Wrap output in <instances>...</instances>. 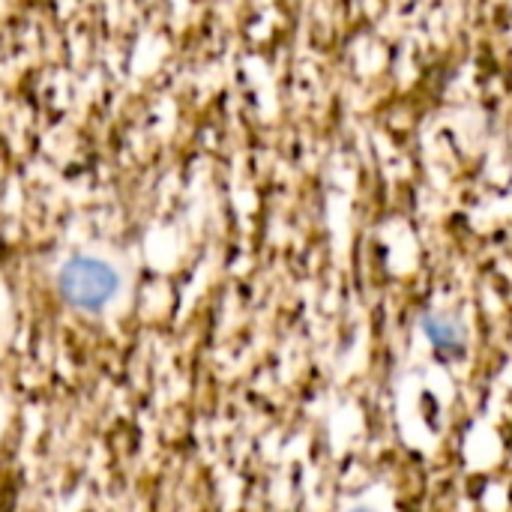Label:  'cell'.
<instances>
[{
  "instance_id": "3",
  "label": "cell",
  "mask_w": 512,
  "mask_h": 512,
  "mask_svg": "<svg viewBox=\"0 0 512 512\" xmlns=\"http://www.w3.org/2000/svg\"><path fill=\"white\" fill-rule=\"evenodd\" d=\"M354 512H372V510H354Z\"/></svg>"
},
{
  "instance_id": "2",
  "label": "cell",
  "mask_w": 512,
  "mask_h": 512,
  "mask_svg": "<svg viewBox=\"0 0 512 512\" xmlns=\"http://www.w3.org/2000/svg\"><path fill=\"white\" fill-rule=\"evenodd\" d=\"M426 333H429L432 345H438L441 351L444 348L456 351V345H462V336H459L456 324H444L441 318H426Z\"/></svg>"
},
{
  "instance_id": "1",
  "label": "cell",
  "mask_w": 512,
  "mask_h": 512,
  "mask_svg": "<svg viewBox=\"0 0 512 512\" xmlns=\"http://www.w3.org/2000/svg\"><path fill=\"white\" fill-rule=\"evenodd\" d=\"M117 273L111 264L99 258H72L60 270V294L81 312L105 309L117 294Z\"/></svg>"
}]
</instances>
